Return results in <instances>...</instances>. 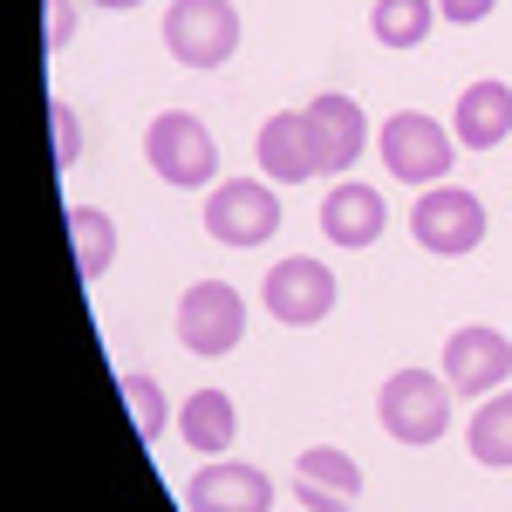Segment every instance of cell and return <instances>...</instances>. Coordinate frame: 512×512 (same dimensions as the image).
<instances>
[{
	"instance_id": "11",
	"label": "cell",
	"mask_w": 512,
	"mask_h": 512,
	"mask_svg": "<svg viewBox=\"0 0 512 512\" xmlns=\"http://www.w3.org/2000/svg\"><path fill=\"white\" fill-rule=\"evenodd\" d=\"M355 492H362V465H355L349 451L315 444V451L294 458V499H301L308 512H349Z\"/></svg>"
},
{
	"instance_id": "4",
	"label": "cell",
	"mask_w": 512,
	"mask_h": 512,
	"mask_svg": "<svg viewBox=\"0 0 512 512\" xmlns=\"http://www.w3.org/2000/svg\"><path fill=\"white\" fill-rule=\"evenodd\" d=\"M164 48L185 69H219L239 48V7L233 0H171L164 14Z\"/></svg>"
},
{
	"instance_id": "15",
	"label": "cell",
	"mask_w": 512,
	"mask_h": 512,
	"mask_svg": "<svg viewBox=\"0 0 512 512\" xmlns=\"http://www.w3.org/2000/svg\"><path fill=\"white\" fill-rule=\"evenodd\" d=\"M451 137L465 144V151H492V144H506L512 137V82H472L465 96H458V110H451Z\"/></svg>"
},
{
	"instance_id": "23",
	"label": "cell",
	"mask_w": 512,
	"mask_h": 512,
	"mask_svg": "<svg viewBox=\"0 0 512 512\" xmlns=\"http://www.w3.org/2000/svg\"><path fill=\"white\" fill-rule=\"evenodd\" d=\"M492 7H499V0H437V14H444V21H458V28H472V21H485Z\"/></svg>"
},
{
	"instance_id": "7",
	"label": "cell",
	"mask_w": 512,
	"mask_h": 512,
	"mask_svg": "<svg viewBox=\"0 0 512 512\" xmlns=\"http://www.w3.org/2000/svg\"><path fill=\"white\" fill-rule=\"evenodd\" d=\"M205 233L219 246H267L280 233V198L260 178H226L205 198Z\"/></svg>"
},
{
	"instance_id": "24",
	"label": "cell",
	"mask_w": 512,
	"mask_h": 512,
	"mask_svg": "<svg viewBox=\"0 0 512 512\" xmlns=\"http://www.w3.org/2000/svg\"><path fill=\"white\" fill-rule=\"evenodd\" d=\"M96 7H137V0H96Z\"/></svg>"
},
{
	"instance_id": "21",
	"label": "cell",
	"mask_w": 512,
	"mask_h": 512,
	"mask_svg": "<svg viewBox=\"0 0 512 512\" xmlns=\"http://www.w3.org/2000/svg\"><path fill=\"white\" fill-rule=\"evenodd\" d=\"M48 117H55V171H69V164H76V151H82V123H76V103H55Z\"/></svg>"
},
{
	"instance_id": "12",
	"label": "cell",
	"mask_w": 512,
	"mask_h": 512,
	"mask_svg": "<svg viewBox=\"0 0 512 512\" xmlns=\"http://www.w3.org/2000/svg\"><path fill=\"white\" fill-rule=\"evenodd\" d=\"M253 164L267 171V185H308L321 164H315V137H308V117L301 110H280V117L260 123L253 137Z\"/></svg>"
},
{
	"instance_id": "20",
	"label": "cell",
	"mask_w": 512,
	"mask_h": 512,
	"mask_svg": "<svg viewBox=\"0 0 512 512\" xmlns=\"http://www.w3.org/2000/svg\"><path fill=\"white\" fill-rule=\"evenodd\" d=\"M117 390H123V403H130V424H137L144 444H158V437L178 424V410L164 403V390L151 383V376H137V369H130V376H117Z\"/></svg>"
},
{
	"instance_id": "1",
	"label": "cell",
	"mask_w": 512,
	"mask_h": 512,
	"mask_svg": "<svg viewBox=\"0 0 512 512\" xmlns=\"http://www.w3.org/2000/svg\"><path fill=\"white\" fill-rule=\"evenodd\" d=\"M144 158L158 171L164 185H178V192H205L212 178H219V144H212V130L192 117V110H164L151 117L144 130Z\"/></svg>"
},
{
	"instance_id": "19",
	"label": "cell",
	"mask_w": 512,
	"mask_h": 512,
	"mask_svg": "<svg viewBox=\"0 0 512 512\" xmlns=\"http://www.w3.org/2000/svg\"><path fill=\"white\" fill-rule=\"evenodd\" d=\"M437 28V0H369V35L383 48H424Z\"/></svg>"
},
{
	"instance_id": "6",
	"label": "cell",
	"mask_w": 512,
	"mask_h": 512,
	"mask_svg": "<svg viewBox=\"0 0 512 512\" xmlns=\"http://www.w3.org/2000/svg\"><path fill=\"white\" fill-rule=\"evenodd\" d=\"M246 335V294L233 280H192L178 301V342L192 355H233Z\"/></svg>"
},
{
	"instance_id": "3",
	"label": "cell",
	"mask_w": 512,
	"mask_h": 512,
	"mask_svg": "<svg viewBox=\"0 0 512 512\" xmlns=\"http://www.w3.org/2000/svg\"><path fill=\"white\" fill-rule=\"evenodd\" d=\"M410 239L437 260H465L485 239V198L465 192V185H424L410 205Z\"/></svg>"
},
{
	"instance_id": "9",
	"label": "cell",
	"mask_w": 512,
	"mask_h": 512,
	"mask_svg": "<svg viewBox=\"0 0 512 512\" xmlns=\"http://www.w3.org/2000/svg\"><path fill=\"white\" fill-rule=\"evenodd\" d=\"M444 383L458 396H472V403H485L492 390L512 383V342L499 328H485V321L451 328V342H444Z\"/></svg>"
},
{
	"instance_id": "8",
	"label": "cell",
	"mask_w": 512,
	"mask_h": 512,
	"mask_svg": "<svg viewBox=\"0 0 512 512\" xmlns=\"http://www.w3.org/2000/svg\"><path fill=\"white\" fill-rule=\"evenodd\" d=\"M260 308H267L280 328H315V321L335 315V274L321 267L315 253H294V260H280L274 274H267Z\"/></svg>"
},
{
	"instance_id": "13",
	"label": "cell",
	"mask_w": 512,
	"mask_h": 512,
	"mask_svg": "<svg viewBox=\"0 0 512 512\" xmlns=\"http://www.w3.org/2000/svg\"><path fill=\"white\" fill-rule=\"evenodd\" d=\"M301 117H308V137H315V164H321V171H349V164L362 158V144H369V117L355 110L349 96L328 89V96H315Z\"/></svg>"
},
{
	"instance_id": "14",
	"label": "cell",
	"mask_w": 512,
	"mask_h": 512,
	"mask_svg": "<svg viewBox=\"0 0 512 512\" xmlns=\"http://www.w3.org/2000/svg\"><path fill=\"white\" fill-rule=\"evenodd\" d=\"M383 226H390V212H383V192H369V185H349L342 178L335 192L321 198V233L335 239V246H349V253L376 246Z\"/></svg>"
},
{
	"instance_id": "5",
	"label": "cell",
	"mask_w": 512,
	"mask_h": 512,
	"mask_svg": "<svg viewBox=\"0 0 512 512\" xmlns=\"http://www.w3.org/2000/svg\"><path fill=\"white\" fill-rule=\"evenodd\" d=\"M383 164H390V178H403V185H444V171L458 164V137L444 130V123H431L424 110H396L390 123H383Z\"/></svg>"
},
{
	"instance_id": "18",
	"label": "cell",
	"mask_w": 512,
	"mask_h": 512,
	"mask_svg": "<svg viewBox=\"0 0 512 512\" xmlns=\"http://www.w3.org/2000/svg\"><path fill=\"white\" fill-rule=\"evenodd\" d=\"M465 444H472L478 465H492V472H512V390H492L485 403H478Z\"/></svg>"
},
{
	"instance_id": "16",
	"label": "cell",
	"mask_w": 512,
	"mask_h": 512,
	"mask_svg": "<svg viewBox=\"0 0 512 512\" xmlns=\"http://www.w3.org/2000/svg\"><path fill=\"white\" fill-rule=\"evenodd\" d=\"M178 437L192 444L198 458H226L233 451V437H239V410H233V396L226 390H198L178 403Z\"/></svg>"
},
{
	"instance_id": "2",
	"label": "cell",
	"mask_w": 512,
	"mask_h": 512,
	"mask_svg": "<svg viewBox=\"0 0 512 512\" xmlns=\"http://www.w3.org/2000/svg\"><path fill=\"white\" fill-rule=\"evenodd\" d=\"M376 417H383V431L396 444H437V437L451 431V383H444V369H396L383 396H376Z\"/></svg>"
},
{
	"instance_id": "10",
	"label": "cell",
	"mask_w": 512,
	"mask_h": 512,
	"mask_svg": "<svg viewBox=\"0 0 512 512\" xmlns=\"http://www.w3.org/2000/svg\"><path fill=\"white\" fill-rule=\"evenodd\" d=\"M185 506L192 512H274V478L260 465H239V458H205L198 478L185 485Z\"/></svg>"
},
{
	"instance_id": "17",
	"label": "cell",
	"mask_w": 512,
	"mask_h": 512,
	"mask_svg": "<svg viewBox=\"0 0 512 512\" xmlns=\"http://www.w3.org/2000/svg\"><path fill=\"white\" fill-rule=\"evenodd\" d=\"M69 239H76V274L89 280V287L117 267V226H110V212H96V205H69Z\"/></svg>"
},
{
	"instance_id": "22",
	"label": "cell",
	"mask_w": 512,
	"mask_h": 512,
	"mask_svg": "<svg viewBox=\"0 0 512 512\" xmlns=\"http://www.w3.org/2000/svg\"><path fill=\"white\" fill-rule=\"evenodd\" d=\"M76 35V0H48V55H62Z\"/></svg>"
}]
</instances>
